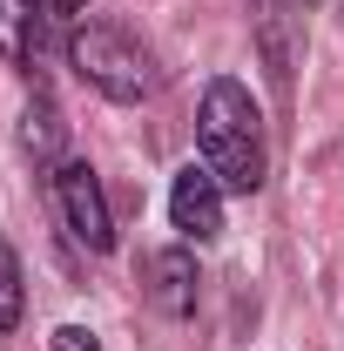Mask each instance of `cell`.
<instances>
[{"label": "cell", "instance_id": "cell-1", "mask_svg": "<svg viewBox=\"0 0 344 351\" xmlns=\"http://www.w3.org/2000/svg\"><path fill=\"white\" fill-rule=\"evenodd\" d=\"M196 142H203V169L236 189V196H257L263 189V115L250 101L243 82H210L203 88V115H196Z\"/></svg>", "mask_w": 344, "mask_h": 351}, {"label": "cell", "instance_id": "cell-2", "mask_svg": "<svg viewBox=\"0 0 344 351\" xmlns=\"http://www.w3.org/2000/svg\"><path fill=\"white\" fill-rule=\"evenodd\" d=\"M68 61H75V75H82L95 95H108V101H149V95L162 88L156 54L135 41L122 21H75Z\"/></svg>", "mask_w": 344, "mask_h": 351}, {"label": "cell", "instance_id": "cell-3", "mask_svg": "<svg viewBox=\"0 0 344 351\" xmlns=\"http://www.w3.org/2000/svg\"><path fill=\"white\" fill-rule=\"evenodd\" d=\"M47 189H54V210H61L68 237H75L82 250H95V257H101V250H115V223H108L101 182H95V169H88V162H54Z\"/></svg>", "mask_w": 344, "mask_h": 351}, {"label": "cell", "instance_id": "cell-4", "mask_svg": "<svg viewBox=\"0 0 344 351\" xmlns=\"http://www.w3.org/2000/svg\"><path fill=\"white\" fill-rule=\"evenodd\" d=\"M169 217L175 230L189 237V243H210V237H223V182H216L210 169H189L175 176V189H169Z\"/></svg>", "mask_w": 344, "mask_h": 351}, {"label": "cell", "instance_id": "cell-5", "mask_svg": "<svg viewBox=\"0 0 344 351\" xmlns=\"http://www.w3.org/2000/svg\"><path fill=\"white\" fill-rule=\"evenodd\" d=\"M196 257L189 250H156V257H142V291H149V304L162 311V317H189L196 311Z\"/></svg>", "mask_w": 344, "mask_h": 351}, {"label": "cell", "instance_id": "cell-6", "mask_svg": "<svg viewBox=\"0 0 344 351\" xmlns=\"http://www.w3.org/2000/svg\"><path fill=\"white\" fill-rule=\"evenodd\" d=\"M41 47V0H0V61L34 68Z\"/></svg>", "mask_w": 344, "mask_h": 351}, {"label": "cell", "instance_id": "cell-7", "mask_svg": "<svg viewBox=\"0 0 344 351\" xmlns=\"http://www.w3.org/2000/svg\"><path fill=\"white\" fill-rule=\"evenodd\" d=\"M61 142H68L61 108H54L47 95H34V101H27V115H21V149H27L34 162H54V156H61Z\"/></svg>", "mask_w": 344, "mask_h": 351}, {"label": "cell", "instance_id": "cell-8", "mask_svg": "<svg viewBox=\"0 0 344 351\" xmlns=\"http://www.w3.org/2000/svg\"><path fill=\"white\" fill-rule=\"evenodd\" d=\"M21 298H27V291H21V257H14V243L0 237V331L21 324Z\"/></svg>", "mask_w": 344, "mask_h": 351}, {"label": "cell", "instance_id": "cell-9", "mask_svg": "<svg viewBox=\"0 0 344 351\" xmlns=\"http://www.w3.org/2000/svg\"><path fill=\"white\" fill-rule=\"evenodd\" d=\"M47 351H101V345H95V331H82V324H61Z\"/></svg>", "mask_w": 344, "mask_h": 351}, {"label": "cell", "instance_id": "cell-10", "mask_svg": "<svg viewBox=\"0 0 344 351\" xmlns=\"http://www.w3.org/2000/svg\"><path fill=\"white\" fill-rule=\"evenodd\" d=\"M41 7L54 14V21H82V7H88V0H41Z\"/></svg>", "mask_w": 344, "mask_h": 351}, {"label": "cell", "instance_id": "cell-11", "mask_svg": "<svg viewBox=\"0 0 344 351\" xmlns=\"http://www.w3.org/2000/svg\"><path fill=\"white\" fill-rule=\"evenodd\" d=\"M291 7H317V0H291Z\"/></svg>", "mask_w": 344, "mask_h": 351}]
</instances>
